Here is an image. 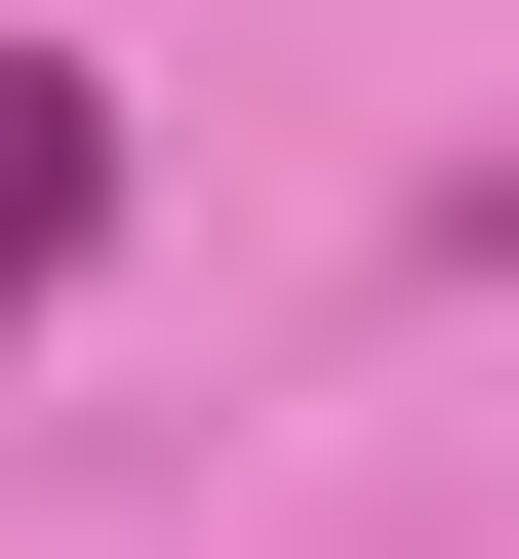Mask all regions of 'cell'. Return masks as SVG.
<instances>
[{
    "instance_id": "obj_1",
    "label": "cell",
    "mask_w": 519,
    "mask_h": 559,
    "mask_svg": "<svg viewBox=\"0 0 519 559\" xmlns=\"http://www.w3.org/2000/svg\"><path fill=\"white\" fill-rule=\"evenodd\" d=\"M81 240H120V81H81V40H0V320H40Z\"/></svg>"
},
{
    "instance_id": "obj_2",
    "label": "cell",
    "mask_w": 519,
    "mask_h": 559,
    "mask_svg": "<svg viewBox=\"0 0 519 559\" xmlns=\"http://www.w3.org/2000/svg\"><path fill=\"white\" fill-rule=\"evenodd\" d=\"M480 240H519V160H480Z\"/></svg>"
}]
</instances>
